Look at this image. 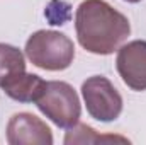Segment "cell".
Here are the masks:
<instances>
[{"mask_svg": "<svg viewBox=\"0 0 146 145\" xmlns=\"http://www.w3.org/2000/svg\"><path fill=\"white\" fill-rule=\"evenodd\" d=\"M26 56L37 68L48 72L66 70L75 58V44L60 31L39 29L26 41Z\"/></svg>", "mask_w": 146, "mask_h": 145, "instance_id": "cell-2", "label": "cell"}, {"mask_svg": "<svg viewBox=\"0 0 146 145\" xmlns=\"http://www.w3.org/2000/svg\"><path fill=\"white\" fill-rule=\"evenodd\" d=\"M115 68L122 82L133 91H146V41L134 39L117 50Z\"/></svg>", "mask_w": 146, "mask_h": 145, "instance_id": "cell-5", "label": "cell"}, {"mask_svg": "<svg viewBox=\"0 0 146 145\" xmlns=\"http://www.w3.org/2000/svg\"><path fill=\"white\" fill-rule=\"evenodd\" d=\"M7 142L10 145H51L49 126L33 113H17L7 123Z\"/></svg>", "mask_w": 146, "mask_h": 145, "instance_id": "cell-6", "label": "cell"}, {"mask_svg": "<svg viewBox=\"0 0 146 145\" xmlns=\"http://www.w3.org/2000/svg\"><path fill=\"white\" fill-rule=\"evenodd\" d=\"M124 2H127V3H138V2H141V0H124Z\"/></svg>", "mask_w": 146, "mask_h": 145, "instance_id": "cell-11", "label": "cell"}, {"mask_svg": "<svg viewBox=\"0 0 146 145\" xmlns=\"http://www.w3.org/2000/svg\"><path fill=\"white\" fill-rule=\"evenodd\" d=\"M37 109L58 128H72L80 121L82 104L76 91L68 82L49 80L36 101Z\"/></svg>", "mask_w": 146, "mask_h": 145, "instance_id": "cell-3", "label": "cell"}, {"mask_svg": "<svg viewBox=\"0 0 146 145\" xmlns=\"http://www.w3.org/2000/svg\"><path fill=\"white\" fill-rule=\"evenodd\" d=\"M26 70L24 53L12 44L0 43V85L14 73Z\"/></svg>", "mask_w": 146, "mask_h": 145, "instance_id": "cell-8", "label": "cell"}, {"mask_svg": "<svg viewBox=\"0 0 146 145\" xmlns=\"http://www.w3.org/2000/svg\"><path fill=\"white\" fill-rule=\"evenodd\" d=\"M44 17L51 26H63L72 17V5L63 0H49L44 10Z\"/></svg>", "mask_w": 146, "mask_h": 145, "instance_id": "cell-10", "label": "cell"}, {"mask_svg": "<svg viewBox=\"0 0 146 145\" xmlns=\"http://www.w3.org/2000/svg\"><path fill=\"white\" fill-rule=\"evenodd\" d=\"M46 87V80L36 73H27L26 70L9 77L0 89L14 101L19 103H36Z\"/></svg>", "mask_w": 146, "mask_h": 145, "instance_id": "cell-7", "label": "cell"}, {"mask_svg": "<svg viewBox=\"0 0 146 145\" xmlns=\"http://www.w3.org/2000/svg\"><path fill=\"white\" fill-rule=\"evenodd\" d=\"M82 97L87 113L97 121H115L122 113V96L104 75L88 77L82 84Z\"/></svg>", "mask_w": 146, "mask_h": 145, "instance_id": "cell-4", "label": "cell"}, {"mask_svg": "<svg viewBox=\"0 0 146 145\" xmlns=\"http://www.w3.org/2000/svg\"><path fill=\"white\" fill-rule=\"evenodd\" d=\"M63 142L66 145H72V144H99V142H124L126 144L129 140L124 138V137H117V135H99L97 130H94L92 126L83 125V123H76L75 126L68 128Z\"/></svg>", "mask_w": 146, "mask_h": 145, "instance_id": "cell-9", "label": "cell"}, {"mask_svg": "<svg viewBox=\"0 0 146 145\" xmlns=\"http://www.w3.org/2000/svg\"><path fill=\"white\" fill-rule=\"evenodd\" d=\"M75 31L88 53L112 55L131 34V24L106 0H83L75 14Z\"/></svg>", "mask_w": 146, "mask_h": 145, "instance_id": "cell-1", "label": "cell"}]
</instances>
